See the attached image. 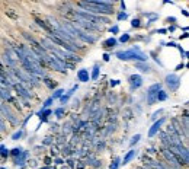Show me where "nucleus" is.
<instances>
[{"mask_svg": "<svg viewBox=\"0 0 189 169\" xmlns=\"http://www.w3.org/2000/svg\"><path fill=\"white\" fill-rule=\"evenodd\" d=\"M119 41H121V42H128V41H129V34H124V35H121V37H119Z\"/></svg>", "mask_w": 189, "mask_h": 169, "instance_id": "23", "label": "nucleus"}, {"mask_svg": "<svg viewBox=\"0 0 189 169\" xmlns=\"http://www.w3.org/2000/svg\"><path fill=\"white\" fill-rule=\"evenodd\" d=\"M35 22L38 23V25H39V26H41L42 29H44V31H47L48 34H51V32H52V29H51L50 26H48V25H47V23L42 21V19H38V18H37V19H35Z\"/></svg>", "mask_w": 189, "mask_h": 169, "instance_id": "12", "label": "nucleus"}, {"mask_svg": "<svg viewBox=\"0 0 189 169\" xmlns=\"http://www.w3.org/2000/svg\"><path fill=\"white\" fill-rule=\"evenodd\" d=\"M117 57L119 60H125V61L127 60H134V61H140V63L147 61V56L144 53H141L140 47H134V48L127 51H118Z\"/></svg>", "mask_w": 189, "mask_h": 169, "instance_id": "1", "label": "nucleus"}, {"mask_svg": "<svg viewBox=\"0 0 189 169\" xmlns=\"http://www.w3.org/2000/svg\"><path fill=\"white\" fill-rule=\"evenodd\" d=\"M99 72H100L99 64H94L93 72H92V79H93V80H98V77H99Z\"/></svg>", "mask_w": 189, "mask_h": 169, "instance_id": "16", "label": "nucleus"}, {"mask_svg": "<svg viewBox=\"0 0 189 169\" xmlns=\"http://www.w3.org/2000/svg\"><path fill=\"white\" fill-rule=\"evenodd\" d=\"M77 79L79 82H83V83H87L90 79V74H89V70L87 69H80L77 72Z\"/></svg>", "mask_w": 189, "mask_h": 169, "instance_id": "6", "label": "nucleus"}, {"mask_svg": "<svg viewBox=\"0 0 189 169\" xmlns=\"http://www.w3.org/2000/svg\"><path fill=\"white\" fill-rule=\"evenodd\" d=\"M159 90H161V83H154V84H151L150 88H148L147 93H153V95H157V92H159Z\"/></svg>", "mask_w": 189, "mask_h": 169, "instance_id": "11", "label": "nucleus"}, {"mask_svg": "<svg viewBox=\"0 0 189 169\" xmlns=\"http://www.w3.org/2000/svg\"><path fill=\"white\" fill-rule=\"evenodd\" d=\"M54 163H56V165H61L63 160H61V159H56V160H54Z\"/></svg>", "mask_w": 189, "mask_h": 169, "instance_id": "34", "label": "nucleus"}, {"mask_svg": "<svg viewBox=\"0 0 189 169\" xmlns=\"http://www.w3.org/2000/svg\"><path fill=\"white\" fill-rule=\"evenodd\" d=\"M127 18H128V15H127V13H124V12L118 13V19H119V21H125Z\"/></svg>", "mask_w": 189, "mask_h": 169, "instance_id": "28", "label": "nucleus"}, {"mask_svg": "<svg viewBox=\"0 0 189 169\" xmlns=\"http://www.w3.org/2000/svg\"><path fill=\"white\" fill-rule=\"evenodd\" d=\"M164 82H166L167 88L170 89V92H176V90L179 89V86H180V77H179L178 74H175V73L167 74L166 79H164Z\"/></svg>", "mask_w": 189, "mask_h": 169, "instance_id": "3", "label": "nucleus"}, {"mask_svg": "<svg viewBox=\"0 0 189 169\" xmlns=\"http://www.w3.org/2000/svg\"><path fill=\"white\" fill-rule=\"evenodd\" d=\"M140 19H133V22H131V26H133V28H138L140 26Z\"/></svg>", "mask_w": 189, "mask_h": 169, "instance_id": "27", "label": "nucleus"}, {"mask_svg": "<svg viewBox=\"0 0 189 169\" xmlns=\"http://www.w3.org/2000/svg\"><path fill=\"white\" fill-rule=\"evenodd\" d=\"M117 84H119V80H111V86L114 88V86H117Z\"/></svg>", "mask_w": 189, "mask_h": 169, "instance_id": "32", "label": "nucleus"}, {"mask_svg": "<svg viewBox=\"0 0 189 169\" xmlns=\"http://www.w3.org/2000/svg\"><path fill=\"white\" fill-rule=\"evenodd\" d=\"M0 169H6V168H0Z\"/></svg>", "mask_w": 189, "mask_h": 169, "instance_id": "38", "label": "nucleus"}, {"mask_svg": "<svg viewBox=\"0 0 189 169\" xmlns=\"http://www.w3.org/2000/svg\"><path fill=\"white\" fill-rule=\"evenodd\" d=\"M167 93L164 92V90H159L157 92V95H156V101H159V102H163V101H166L167 99Z\"/></svg>", "mask_w": 189, "mask_h": 169, "instance_id": "14", "label": "nucleus"}, {"mask_svg": "<svg viewBox=\"0 0 189 169\" xmlns=\"http://www.w3.org/2000/svg\"><path fill=\"white\" fill-rule=\"evenodd\" d=\"M60 99H61V104H66V102L70 99V96H68V95H64V96H61Z\"/></svg>", "mask_w": 189, "mask_h": 169, "instance_id": "30", "label": "nucleus"}, {"mask_svg": "<svg viewBox=\"0 0 189 169\" xmlns=\"http://www.w3.org/2000/svg\"><path fill=\"white\" fill-rule=\"evenodd\" d=\"M129 86H131V90H135L143 86V77L140 74H131L129 76Z\"/></svg>", "mask_w": 189, "mask_h": 169, "instance_id": "4", "label": "nucleus"}, {"mask_svg": "<svg viewBox=\"0 0 189 169\" xmlns=\"http://www.w3.org/2000/svg\"><path fill=\"white\" fill-rule=\"evenodd\" d=\"M52 101H54L52 98H48V99H47V101L44 102V105H42V109H48V108L51 107V104H52Z\"/></svg>", "mask_w": 189, "mask_h": 169, "instance_id": "22", "label": "nucleus"}, {"mask_svg": "<svg viewBox=\"0 0 189 169\" xmlns=\"http://www.w3.org/2000/svg\"><path fill=\"white\" fill-rule=\"evenodd\" d=\"M22 136H23V130H19V131H16L15 134L12 136V140H19Z\"/></svg>", "mask_w": 189, "mask_h": 169, "instance_id": "21", "label": "nucleus"}, {"mask_svg": "<svg viewBox=\"0 0 189 169\" xmlns=\"http://www.w3.org/2000/svg\"><path fill=\"white\" fill-rule=\"evenodd\" d=\"M23 150L22 149H21V147H16V149H13V150H12V155H13V156H19V155H21V153H22Z\"/></svg>", "mask_w": 189, "mask_h": 169, "instance_id": "25", "label": "nucleus"}, {"mask_svg": "<svg viewBox=\"0 0 189 169\" xmlns=\"http://www.w3.org/2000/svg\"><path fill=\"white\" fill-rule=\"evenodd\" d=\"M119 162H121V159H119V158H115V159H114V162L111 163V166H109V169H118V166H119Z\"/></svg>", "mask_w": 189, "mask_h": 169, "instance_id": "18", "label": "nucleus"}, {"mask_svg": "<svg viewBox=\"0 0 189 169\" xmlns=\"http://www.w3.org/2000/svg\"><path fill=\"white\" fill-rule=\"evenodd\" d=\"M111 32H112V34H118V32H119L118 25H114V26H112V28H111Z\"/></svg>", "mask_w": 189, "mask_h": 169, "instance_id": "29", "label": "nucleus"}, {"mask_svg": "<svg viewBox=\"0 0 189 169\" xmlns=\"http://www.w3.org/2000/svg\"><path fill=\"white\" fill-rule=\"evenodd\" d=\"M63 93H64V90L63 89H57L56 92H54V95H52V99H58V98H61Z\"/></svg>", "mask_w": 189, "mask_h": 169, "instance_id": "20", "label": "nucleus"}, {"mask_svg": "<svg viewBox=\"0 0 189 169\" xmlns=\"http://www.w3.org/2000/svg\"><path fill=\"white\" fill-rule=\"evenodd\" d=\"M0 99H3V101H9V102L13 101V98H12L9 89H6V88H2V86H0Z\"/></svg>", "mask_w": 189, "mask_h": 169, "instance_id": "8", "label": "nucleus"}, {"mask_svg": "<svg viewBox=\"0 0 189 169\" xmlns=\"http://www.w3.org/2000/svg\"><path fill=\"white\" fill-rule=\"evenodd\" d=\"M161 155H163V156L166 158V162L170 165L172 168L180 169V166H182V165H180L179 159L176 158V155H175L172 150H169V149H166V147H163V149H161Z\"/></svg>", "mask_w": 189, "mask_h": 169, "instance_id": "2", "label": "nucleus"}, {"mask_svg": "<svg viewBox=\"0 0 189 169\" xmlns=\"http://www.w3.org/2000/svg\"><path fill=\"white\" fill-rule=\"evenodd\" d=\"M137 169H145V168H137Z\"/></svg>", "mask_w": 189, "mask_h": 169, "instance_id": "37", "label": "nucleus"}, {"mask_svg": "<svg viewBox=\"0 0 189 169\" xmlns=\"http://www.w3.org/2000/svg\"><path fill=\"white\" fill-rule=\"evenodd\" d=\"M163 123H164V118H160L159 121H156L154 124H153V127L150 128V131H148V137H153V136H156L159 131H160L161 125H163Z\"/></svg>", "mask_w": 189, "mask_h": 169, "instance_id": "7", "label": "nucleus"}, {"mask_svg": "<svg viewBox=\"0 0 189 169\" xmlns=\"http://www.w3.org/2000/svg\"><path fill=\"white\" fill-rule=\"evenodd\" d=\"M3 150H5V146H3V144H2V146H0V155H2V153H3Z\"/></svg>", "mask_w": 189, "mask_h": 169, "instance_id": "36", "label": "nucleus"}, {"mask_svg": "<svg viewBox=\"0 0 189 169\" xmlns=\"http://www.w3.org/2000/svg\"><path fill=\"white\" fill-rule=\"evenodd\" d=\"M44 83L47 84L50 89H54V88H56V82H54V80H51V79H48V77H45L44 79Z\"/></svg>", "mask_w": 189, "mask_h": 169, "instance_id": "17", "label": "nucleus"}, {"mask_svg": "<svg viewBox=\"0 0 189 169\" xmlns=\"http://www.w3.org/2000/svg\"><path fill=\"white\" fill-rule=\"evenodd\" d=\"M7 155H9V150H6V149H5V150H3V153H2V155H0V156H5V158H6V156H7Z\"/></svg>", "mask_w": 189, "mask_h": 169, "instance_id": "33", "label": "nucleus"}, {"mask_svg": "<svg viewBox=\"0 0 189 169\" xmlns=\"http://www.w3.org/2000/svg\"><path fill=\"white\" fill-rule=\"evenodd\" d=\"M103 60H105V61H109V54H103Z\"/></svg>", "mask_w": 189, "mask_h": 169, "instance_id": "35", "label": "nucleus"}, {"mask_svg": "<svg viewBox=\"0 0 189 169\" xmlns=\"http://www.w3.org/2000/svg\"><path fill=\"white\" fill-rule=\"evenodd\" d=\"M103 48H114L115 45H117V40L114 38V37H111V38H108L106 41H103Z\"/></svg>", "mask_w": 189, "mask_h": 169, "instance_id": "10", "label": "nucleus"}, {"mask_svg": "<svg viewBox=\"0 0 189 169\" xmlns=\"http://www.w3.org/2000/svg\"><path fill=\"white\" fill-rule=\"evenodd\" d=\"M137 69H140L143 73H148L151 69H150V66L148 64H145V63H137Z\"/></svg>", "mask_w": 189, "mask_h": 169, "instance_id": "15", "label": "nucleus"}, {"mask_svg": "<svg viewBox=\"0 0 189 169\" xmlns=\"http://www.w3.org/2000/svg\"><path fill=\"white\" fill-rule=\"evenodd\" d=\"M77 89H79V84H74V86H73L71 89H70L68 92H67V95H68V96H73V95H74V92H76Z\"/></svg>", "mask_w": 189, "mask_h": 169, "instance_id": "26", "label": "nucleus"}, {"mask_svg": "<svg viewBox=\"0 0 189 169\" xmlns=\"http://www.w3.org/2000/svg\"><path fill=\"white\" fill-rule=\"evenodd\" d=\"M63 114H64V108H57V109H56V115H57V118H61V117H63Z\"/></svg>", "mask_w": 189, "mask_h": 169, "instance_id": "24", "label": "nucleus"}, {"mask_svg": "<svg viewBox=\"0 0 189 169\" xmlns=\"http://www.w3.org/2000/svg\"><path fill=\"white\" fill-rule=\"evenodd\" d=\"M28 158V152H22L19 156L16 158V160H15V163L19 166V165H23V162H25V159Z\"/></svg>", "mask_w": 189, "mask_h": 169, "instance_id": "13", "label": "nucleus"}, {"mask_svg": "<svg viewBox=\"0 0 189 169\" xmlns=\"http://www.w3.org/2000/svg\"><path fill=\"white\" fill-rule=\"evenodd\" d=\"M13 88L16 89V92H17V95H19V96H22V98H25V99H29V98H32V95L29 93V90H28V89H25V86H23V84H21L19 82L13 84Z\"/></svg>", "mask_w": 189, "mask_h": 169, "instance_id": "5", "label": "nucleus"}, {"mask_svg": "<svg viewBox=\"0 0 189 169\" xmlns=\"http://www.w3.org/2000/svg\"><path fill=\"white\" fill-rule=\"evenodd\" d=\"M137 156V150L135 149H133V150H129V152L125 155V158H124V160H122V165H128L131 160H133L134 158Z\"/></svg>", "mask_w": 189, "mask_h": 169, "instance_id": "9", "label": "nucleus"}, {"mask_svg": "<svg viewBox=\"0 0 189 169\" xmlns=\"http://www.w3.org/2000/svg\"><path fill=\"white\" fill-rule=\"evenodd\" d=\"M140 139H141V136H140V134H135L133 139H131V141H129V146H134V144H137V143L140 141Z\"/></svg>", "mask_w": 189, "mask_h": 169, "instance_id": "19", "label": "nucleus"}, {"mask_svg": "<svg viewBox=\"0 0 189 169\" xmlns=\"http://www.w3.org/2000/svg\"><path fill=\"white\" fill-rule=\"evenodd\" d=\"M160 114H161V109H159V111H156V112L153 114V117H151V118L156 120V118H157V115H160Z\"/></svg>", "mask_w": 189, "mask_h": 169, "instance_id": "31", "label": "nucleus"}]
</instances>
